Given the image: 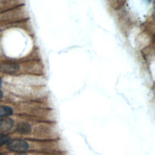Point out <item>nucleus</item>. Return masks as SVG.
I'll return each instance as SVG.
<instances>
[{"label":"nucleus","instance_id":"nucleus-6","mask_svg":"<svg viewBox=\"0 0 155 155\" xmlns=\"http://www.w3.org/2000/svg\"><path fill=\"white\" fill-rule=\"evenodd\" d=\"M2 96H3V95H2V93L1 91L0 90V99H1L2 97Z\"/></svg>","mask_w":155,"mask_h":155},{"label":"nucleus","instance_id":"nucleus-5","mask_svg":"<svg viewBox=\"0 0 155 155\" xmlns=\"http://www.w3.org/2000/svg\"><path fill=\"white\" fill-rule=\"evenodd\" d=\"M3 120L1 119V117H0V127L2 125V124H3Z\"/></svg>","mask_w":155,"mask_h":155},{"label":"nucleus","instance_id":"nucleus-4","mask_svg":"<svg viewBox=\"0 0 155 155\" xmlns=\"http://www.w3.org/2000/svg\"><path fill=\"white\" fill-rule=\"evenodd\" d=\"M10 140V137L6 134H0V146H2Z\"/></svg>","mask_w":155,"mask_h":155},{"label":"nucleus","instance_id":"nucleus-9","mask_svg":"<svg viewBox=\"0 0 155 155\" xmlns=\"http://www.w3.org/2000/svg\"><path fill=\"white\" fill-rule=\"evenodd\" d=\"M0 155H2V154H1V153H0Z\"/></svg>","mask_w":155,"mask_h":155},{"label":"nucleus","instance_id":"nucleus-3","mask_svg":"<svg viewBox=\"0 0 155 155\" xmlns=\"http://www.w3.org/2000/svg\"><path fill=\"white\" fill-rule=\"evenodd\" d=\"M13 109L8 106L6 105H1L0 106V117L8 116L13 114Z\"/></svg>","mask_w":155,"mask_h":155},{"label":"nucleus","instance_id":"nucleus-2","mask_svg":"<svg viewBox=\"0 0 155 155\" xmlns=\"http://www.w3.org/2000/svg\"><path fill=\"white\" fill-rule=\"evenodd\" d=\"M17 131L21 134H27L30 133L31 130L30 125L27 123H20L17 126Z\"/></svg>","mask_w":155,"mask_h":155},{"label":"nucleus","instance_id":"nucleus-8","mask_svg":"<svg viewBox=\"0 0 155 155\" xmlns=\"http://www.w3.org/2000/svg\"><path fill=\"white\" fill-rule=\"evenodd\" d=\"M1 82H2V79L0 78V87H1Z\"/></svg>","mask_w":155,"mask_h":155},{"label":"nucleus","instance_id":"nucleus-7","mask_svg":"<svg viewBox=\"0 0 155 155\" xmlns=\"http://www.w3.org/2000/svg\"><path fill=\"white\" fill-rule=\"evenodd\" d=\"M15 155H27V154H15Z\"/></svg>","mask_w":155,"mask_h":155},{"label":"nucleus","instance_id":"nucleus-1","mask_svg":"<svg viewBox=\"0 0 155 155\" xmlns=\"http://www.w3.org/2000/svg\"><path fill=\"white\" fill-rule=\"evenodd\" d=\"M7 148L12 151L22 153L28 150V144L21 139H13L8 142Z\"/></svg>","mask_w":155,"mask_h":155},{"label":"nucleus","instance_id":"nucleus-10","mask_svg":"<svg viewBox=\"0 0 155 155\" xmlns=\"http://www.w3.org/2000/svg\"><path fill=\"white\" fill-rule=\"evenodd\" d=\"M0 68H1V67H0Z\"/></svg>","mask_w":155,"mask_h":155}]
</instances>
